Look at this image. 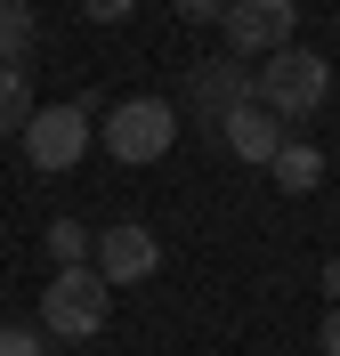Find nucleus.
I'll return each instance as SVG.
<instances>
[{"mask_svg":"<svg viewBox=\"0 0 340 356\" xmlns=\"http://www.w3.org/2000/svg\"><path fill=\"white\" fill-rule=\"evenodd\" d=\"M33 81H24V65H0V138H24V122H33Z\"/></svg>","mask_w":340,"mask_h":356,"instance_id":"10","label":"nucleus"},{"mask_svg":"<svg viewBox=\"0 0 340 356\" xmlns=\"http://www.w3.org/2000/svg\"><path fill=\"white\" fill-rule=\"evenodd\" d=\"M324 291H332V300H340V259H332V267H324Z\"/></svg>","mask_w":340,"mask_h":356,"instance_id":"17","label":"nucleus"},{"mask_svg":"<svg viewBox=\"0 0 340 356\" xmlns=\"http://www.w3.org/2000/svg\"><path fill=\"white\" fill-rule=\"evenodd\" d=\"M90 267L106 275V284H146V275L162 267V243H154V227H138V219L106 227V235H97V251H90Z\"/></svg>","mask_w":340,"mask_h":356,"instance_id":"6","label":"nucleus"},{"mask_svg":"<svg viewBox=\"0 0 340 356\" xmlns=\"http://www.w3.org/2000/svg\"><path fill=\"white\" fill-rule=\"evenodd\" d=\"M219 146H227L235 162H259V170H268L275 146H284V113H268L259 97H243L235 113H219Z\"/></svg>","mask_w":340,"mask_h":356,"instance_id":"7","label":"nucleus"},{"mask_svg":"<svg viewBox=\"0 0 340 356\" xmlns=\"http://www.w3.org/2000/svg\"><path fill=\"white\" fill-rule=\"evenodd\" d=\"M219 33L235 57H268V49L300 41V0H227Z\"/></svg>","mask_w":340,"mask_h":356,"instance_id":"5","label":"nucleus"},{"mask_svg":"<svg viewBox=\"0 0 340 356\" xmlns=\"http://www.w3.org/2000/svg\"><path fill=\"white\" fill-rule=\"evenodd\" d=\"M41 243H49V259H57V267H81V259L97 251V235H90L81 219H49V235H41Z\"/></svg>","mask_w":340,"mask_h":356,"instance_id":"12","label":"nucleus"},{"mask_svg":"<svg viewBox=\"0 0 340 356\" xmlns=\"http://www.w3.org/2000/svg\"><path fill=\"white\" fill-rule=\"evenodd\" d=\"M130 8H138V0H81V17H90V24H122Z\"/></svg>","mask_w":340,"mask_h":356,"instance_id":"14","label":"nucleus"},{"mask_svg":"<svg viewBox=\"0 0 340 356\" xmlns=\"http://www.w3.org/2000/svg\"><path fill=\"white\" fill-rule=\"evenodd\" d=\"M33 41H41L33 8H24V0H0V65H24V57H33Z\"/></svg>","mask_w":340,"mask_h":356,"instance_id":"11","label":"nucleus"},{"mask_svg":"<svg viewBox=\"0 0 340 356\" xmlns=\"http://www.w3.org/2000/svg\"><path fill=\"white\" fill-rule=\"evenodd\" d=\"M170 138H179V106L170 97H122V106L106 113V154L113 162H162L170 154Z\"/></svg>","mask_w":340,"mask_h":356,"instance_id":"3","label":"nucleus"},{"mask_svg":"<svg viewBox=\"0 0 340 356\" xmlns=\"http://www.w3.org/2000/svg\"><path fill=\"white\" fill-rule=\"evenodd\" d=\"M251 97L268 113H316L324 97H332V65H324L316 49H300V41H284V49H268L259 57V73H251Z\"/></svg>","mask_w":340,"mask_h":356,"instance_id":"1","label":"nucleus"},{"mask_svg":"<svg viewBox=\"0 0 340 356\" xmlns=\"http://www.w3.org/2000/svg\"><path fill=\"white\" fill-rule=\"evenodd\" d=\"M179 8H186L195 24H219V17H227V0H179Z\"/></svg>","mask_w":340,"mask_h":356,"instance_id":"15","label":"nucleus"},{"mask_svg":"<svg viewBox=\"0 0 340 356\" xmlns=\"http://www.w3.org/2000/svg\"><path fill=\"white\" fill-rule=\"evenodd\" d=\"M243 97H251V73L235 65V49H227L219 65H203V73H195V106H203V113H235Z\"/></svg>","mask_w":340,"mask_h":356,"instance_id":"8","label":"nucleus"},{"mask_svg":"<svg viewBox=\"0 0 340 356\" xmlns=\"http://www.w3.org/2000/svg\"><path fill=\"white\" fill-rule=\"evenodd\" d=\"M0 356H41V332L33 324H0Z\"/></svg>","mask_w":340,"mask_h":356,"instance_id":"13","label":"nucleus"},{"mask_svg":"<svg viewBox=\"0 0 340 356\" xmlns=\"http://www.w3.org/2000/svg\"><path fill=\"white\" fill-rule=\"evenodd\" d=\"M24 154H33V170H73V162L90 154V106L73 97V106H41L33 122H24Z\"/></svg>","mask_w":340,"mask_h":356,"instance_id":"4","label":"nucleus"},{"mask_svg":"<svg viewBox=\"0 0 340 356\" xmlns=\"http://www.w3.org/2000/svg\"><path fill=\"white\" fill-rule=\"evenodd\" d=\"M106 275H97L90 259L81 267H57L49 275V291H41V332H57V340H90V332H106Z\"/></svg>","mask_w":340,"mask_h":356,"instance_id":"2","label":"nucleus"},{"mask_svg":"<svg viewBox=\"0 0 340 356\" xmlns=\"http://www.w3.org/2000/svg\"><path fill=\"white\" fill-rule=\"evenodd\" d=\"M316 340H324V356H340V300L324 308V332H316Z\"/></svg>","mask_w":340,"mask_h":356,"instance_id":"16","label":"nucleus"},{"mask_svg":"<svg viewBox=\"0 0 340 356\" xmlns=\"http://www.w3.org/2000/svg\"><path fill=\"white\" fill-rule=\"evenodd\" d=\"M268 170H275V186H284V195H308V186H316V178H324V154H316V146H308V138H284V146H275V162H268Z\"/></svg>","mask_w":340,"mask_h":356,"instance_id":"9","label":"nucleus"}]
</instances>
